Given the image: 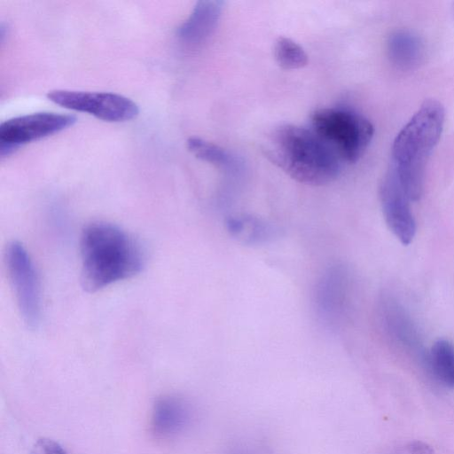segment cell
Masks as SVG:
<instances>
[{"label":"cell","mask_w":454,"mask_h":454,"mask_svg":"<svg viewBox=\"0 0 454 454\" xmlns=\"http://www.w3.org/2000/svg\"><path fill=\"white\" fill-rule=\"evenodd\" d=\"M349 275L340 264L325 270L315 288L314 302L318 316L330 326H338L345 314L349 294Z\"/></svg>","instance_id":"cell-9"},{"label":"cell","mask_w":454,"mask_h":454,"mask_svg":"<svg viewBox=\"0 0 454 454\" xmlns=\"http://www.w3.org/2000/svg\"><path fill=\"white\" fill-rule=\"evenodd\" d=\"M273 52L277 63L283 69H299L308 64V55L303 48L290 38H278Z\"/></svg>","instance_id":"cell-16"},{"label":"cell","mask_w":454,"mask_h":454,"mask_svg":"<svg viewBox=\"0 0 454 454\" xmlns=\"http://www.w3.org/2000/svg\"><path fill=\"white\" fill-rule=\"evenodd\" d=\"M191 410L183 398L165 395L154 402L151 426L153 434L160 438H169L181 433L189 424Z\"/></svg>","instance_id":"cell-11"},{"label":"cell","mask_w":454,"mask_h":454,"mask_svg":"<svg viewBox=\"0 0 454 454\" xmlns=\"http://www.w3.org/2000/svg\"><path fill=\"white\" fill-rule=\"evenodd\" d=\"M81 283L94 293L138 274L145 254L138 242L119 226L93 222L82 231L80 240Z\"/></svg>","instance_id":"cell-1"},{"label":"cell","mask_w":454,"mask_h":454,"mask_svg":"<svg viewBox=\"0 0 454 454\" xmlns=\"http://www.w3.org/2000/svg\"><path fill=\"white\" fill-rule=\"evenodd\" d=\"M227 225L232 235L248 242H259L270 238L272 231L268 223L246 215L229 218Z\"/></svg>","instance_id":"cell-15"},{"label":"cell","mask_w":454,"mask_h":454,"mask_svg":"<svg viewBox=\"0 0 454 454\" xmlns=\"http://www.w3.org/2000/svg\"><path fill=\"white\" fill-rule=\"evenodd\" d=\"M229 454H256L247 448H237L232 450Z\"/></svg>","instance_id":"cell-19"},{"label":"cell","mask_w":454,"mask_h":454,"mask_svg":"<svg viewBox=\"0 0 454 454\" xmlns=\"http://www.w3.org/2000/svg\"><path fill=\"white\" fill-rule=\"evenodd\" d=\"M380 201L385 222L403 246L411 244L416 234V223L411 210V200L389 166L380 185Z\"/></svg>","instance_id":"cell-8"},{"label":"cell","mask_w":454,"mask_h":454,"mask_svg":"<svg viewBox=\"0 0 454 454\" xmlns=\"http://www.w3.org/2000/svg\"><path fill=\"white\" fill-rule=\"evenodd\" d=\"M387 51L393 64L403 69H411L420 63L424 48L422 42L416 35L399 30L389 36Z\"/></svg>","instance_id":"cell-12"},{"label":"cell","mask_w":454,"mask_h":454,"mask_svg":"<svg viewBox=\"0 0 454 454\" xmlns=\"http://www.w3.org/2000/svg\"><path fill=\"white\" fill-rule=\"evenodd\" d=\"M31 454H67L57 442L49 438L39 439L33 447Z\"/></svg>","instance_id":"cell-17"},{"label":"cell","mask_w":454,"mask_h":454,"mask_svg":"<svg viewBox=\"0 0 454 454\" xmlns=\"http://www.w3.org/2000/svg\"><path fill=\"white\" fill-rule=\"evenodd\" d=\"M411 454H434L433 449L422 442H413L409 446Z\"/></svg>","instance_id":"cell-18"},{"label":"cell","mask_w":454,"mask_h":454,"mask_svg":"<svg viewBox=\"0 0 454 454\" xmlns=\"http://www.w3.org/2000/svg\"><path fill=\"white\" fill-rule=\"evenodd\" d=\"M265 156L294 180L324 185L340 174V159L312 130L293 124L280 125L266 137Z\"/></svg>","instance_id":"cell-2"},{"label":"cell","mask_w":454,"mask_h":454,"mask_svg":"<svg viewBox=\"0 0 454 454\" xmlns=\"http://www.w3.org/2000/svg\"><path fill=\"white\" fill-rule=\"evenodd\" d=\"M312 130L340 160L357 161L369 146L374 133L371 121L362 114L342 107L315 110Z\"/></svg>","instance_id":"cell-4"},{"label":"cell","mask_w":454,"mask_h":454,"mask_svg":"<svg viewBox=\"0 0 454 454\" xmlns=\"http://www.w3.org/2000/svg\"><path fill=\"white\" fill-rule=\"evenodd\" d=\"M5 260L20 314L27 327L35 329L41 320L42 300L39 278L33 261L18 241L8 245Z\"/></svg>","instance_id":"cell-5"},{"label":"cell","mask_w":454,"mask_h":454,"mask_svg":"<svg viewBox=\"0 0 454 454\" xmlns=\"http://www.w3.org/2000/svg\"><path fill=\"white\" fill-rule=\"evenodd\" d=\"M428 364L435 379L443 386L454 388V344L437 340L429 351Z\"/></svg>","instance_id":"cell-14"},{"label":"cell","mask_w":454,"mask_h":454,"mask_svg":"<svg viewBox=\"0 0 454 454\" xmlns=\"http://www.w3.org/2000/svg\"><path fill=\"white\" fill-rule=\"evenodd\" d=\"M187 148L196 158L231 175L239 174L242 169V163L235 155L202 138L190 137L187 140Z\"/></svg>","instance_id":"cell-13"},{"label":"cell","mask_w":454,"mask_h":454,"mask_svg":"<svg viewBox=\"0 0 454 454\" xmlns=\"http://www.w3.org/2000/svg\"><path fill=\"white\" fill-rule=\"evenodd\" d=\"M223 10V2L200 1L190 16L177 28L179 41L187 47H198L215 32Z\"/></svg>","instance_id":"cell-10"},{"label":"cell","mask_w":454,"mask_h":454,"mask_svg":"<svg viewBox=\"0 0 454 454\" xmlns=\"http://www.w3.org/2000/svg\"><path fill=\"white\" fill-rule=\"evenodd\" d=\"M444 119L442 103L426 100L394 141L390 167L411 201L422 196L426 165L441 137Z\"/></svg>","instance_id":"cell-3"},{"label":"cell","mask_w":454,"mask_h":454,"mask_svg":"<svg viewBox=\"0 0 454 454\" xmlns=\"http://www.w3.org/2000/svg\"><path fill=\"white\" fill-rule=\"evenodd\" d=\"M47 98L62 107L111 122L132 120L139 113L137 105L131 99L111 92L54 90L47 93Z\"/></svg>","instance_id":"cell-6"},{"label":"cell","mask_w":454,"mask_h":454,"mask_svg":"<svg viewBox=\"0 0 454 454\" xmlns=\"http://www.w3.org/2000/svg\"><path fill=\"white\" fill-rule=\"evenodd\" d=\"M75 122L74 115L51 112L11 118L0 124V155L9 156L20 145L58 133Z\"/></svg>","instance_id":"cell-7"}]
</instances>
